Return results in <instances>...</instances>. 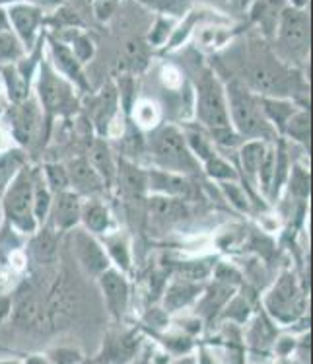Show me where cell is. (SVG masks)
<instances>
[{
  "instance_id": "12",
  "label": "cell",
  "mask_w": 313,
  "mask_h": 364,
  "mask_svg": "<svg viewBox=\"0 0 313 364\" xmlns=\"http://www.w3.org/2000/svg\"><path fill=\"white\" fill-rule=\"evenodd\" d=\"M80 213H82V197L72 191L70 187L53 193L51 208L45 224L57 232H70L80 226Z\"/></svg>"
},
{
  "instance_id": "45",
  "label": "cell",
  "mask_w": 313,
  "mask_h": 364,
  "mask_svg": "<svg viewBox=\"0 0 313 364\" xmlns=\"http://www.w3.org/2000/svg\"><path fill=\"white\" fill-rule=\"evenodd\" d=\"M10 30V20H8V10L4 6H0V31Z\"/></svg>"
},
{
  "instance_id": "47",
  "label": "cell",
  "mask_w": 313,
  "mask_h": 364,
  "mask_svg": "<svg viewBox=\"0 0 313 364\" xmlns=\"http://www.w3.org/2000/svg\"><path fill=\"white\" fill-rule=\"evenodd\" d=\"M14 2H22V0H0V6H8V4H14Z\"/></svg>"
},
{
  "instance_id": "17",
  "label": "cell",
  "mask_w": 313,
  "mask_h": 364,
  "mask_svg": "<svg viewBox=\"0 0 313 364\" xmlns=\"http://www.w3.org/2000/svg\"><path fill=\"white\" fill-rule=\"evenodd\" d=\"M86 158L92 164V168L97 171L99 179L104 181L105 191L115 189V183H117V158L113 154L111 144L107 142L105 136L97 134L96 139L89 142L88 156Z\"/></svg>"
},
{
  "instance_id": "49",
  "label": "cell",
  "mask_w": 313,
  "mask_h": 364,
  "mask_svg": "<svg viewBox=\"0 0 313 364\" xmlns=\"http://www.w3.org/2000/svg\"><path fill=\"white\" fill-rule=\"evenodd\" d=\"M239 2H241V4H243V6H247V4H249V2H251V0H239Z\"/></svg>"
},
{
  "instance_id": "15",
  "label": "cell",
  "mask_w": 313,
  "mask_h": 364,
  "mask_svg": "<svg viewBox=\"0 0 313 364\" xmlns=\"http://www.w3.org/2000/svg\"><path fill=\"white\" fill-rule=\"evenodd\" d=\"M193 178L183 173L162 170V168H146V183L150 195H165V197H183L193 191Z\"/></svg>"
},
{
  "instance_id": "33",
  "label": "cell",
  "mask_w": 313,
  "mask_h": 364,
  "mask_svg": "<svg viewBox=\"0 0 313 364\" xmlns=\"http://www.w3.org/2000/svg\"><path fill=\"white\" fill-rule=\"evenodd\" d=\"M284 187L288 189V197L292 199V203H306L307 197H309V171L304 168V166H290V173L286 178V183Z\"/></svg>"
},
{
  "instance_id": "25",
  "label": "cell",
  "mask_w": 313,
  "mask_h": 364,
  "mask_svg": "<svg viewBox=\"0 0 313 364\" xmlns=\"http://www.w3.org/2000/svg\"><path fill=\"white\" fill-rule=\"evenodd\" d=\"M150 216L162 224L177 223L187 216V205L183 197H165V195H150L146 199Z\"/></svg>"
},
{
  "instance_id": "18",
  "label": "cell",
  "mask_w": 313,
  "mask_h": 364,
  "mask_svg": "<svg viewBox=\"0 0 313 364\" xmlns=\"http://www.w3.org/2000/svg\"><path fill=\"white\" fill-rule=\"evenodd\" d=\"M202 289L204 287L199 281H191L185 277H175L173 281L165 284L164 294H162L164 312L173 314L191 306L193 302H197V298L201 296Z\"/></svg>"
},
{
  "instance_id": "1",
  "label": "cell",
  "mask_w": 313,
  "mask_h": 364,
  "mask_svg": "<svg viewBox=\"0 0 313 364\" xmlns=\"http://www.w3.org/2000/svg\"><path fill=\"white\" fill-rule=\"evenodd\" d=\"M194 115L212 144L228 149L241 144V136L230 123L224 82L212 68H202L194 80Z\"/></svg>"
},
{
  "instance_id": "28",
  "label": "cell",
  "mask_w": 313,
  "mask_h": 364,
  "mask_svg": "<svg viewBox=\"0 0 313 364\" xmlns=\"http://www.w3.org/2000/svg\"><path fill=\"white\" fill-rule=\"evenodd\" d=\"M0 84L4 86V92L12 104H20L26 97H30V80L20 73L16 63L0 65Z\"/></svg>"
},
{
  "instance_id": "27",
  "label": "cell",
  "mask_w": 313,
  "mask_h": 364,
  "mask_svg": "<svg viewBox=\"0 0 313 364\" xmlns=\"http://www.w3.org/2000/svg\"><path fill=\"white\" fill-rule=\"evenodd\" d=\"M261 102L263 113L267 121L273 125L276 134H282V129L286 125V121L290 119L292 113L298 109L300 105L296 100L292 97H278V96H259Z\"/></svg>"
},
{
  "instance_id": "22",
  "label": "cell",
  "mask_w": 313,
  "mask_h": 364,
  "mask_svg": "<svg viewBox=\"0 0 313 364\" xmlns=\"http://www.w3.org/2000/svg\"><path fill=\"white\" fill-rule=\"evenodd\" d=\"M275 142V141H273ZM273 142L263 141V139H247L241 141L238 150V160H239V173H243L251 183H255L257 179V171L261 168L263 160L267 156L268 149Z\"/></svg>"
},
{
  "instance_id": "7",
  "label": "cell",
  "mask_w": 313,
  "mask_h": 364,
  "mask_svg": "<svg viewBox=\"0 0 313 364\" xmlns=\"http://www.w3.org/2000/svg\"><path fill=\"white\" fill-rule=\"evenodd\" d=\"M38 102L49 117L70 115L76 109L75 86L45 60L38 67Z\"/></svg>"
},
{
  "instance_id": "4",
  "label": "cell",
  "mask_w": 313,
  "mask_h": 364,
  "mask_svg": "<svg viewBox=\"0 0 313 364\" xmlns=\"http://www.w3.org/2000/svg\"><path fill=\"white\" fill-rule=\"evenodd\" d=\"M33 170L35 166L23 164L0 193L2 220L20 234H31L39 226L33 215Z\"/></svg>"
},
{
  "instance_id": "39",
  "label": "cell",
  "mask_w": 313,
  "mask_h": 364,
  "mask_svg": "<svg viewBox=\"0 0 313 364\" xmlns=\"http://www.w3.org/2000/svg\"><path fill=\"white\" fill-rule=\"evenodd\" d=\"M41 171H43L45 181H47V186H49V189H51L53 193L62 191V189H68V171L65 164H45V166H41Z\"/></svg>"
},
{
  "instance_id": "23",
  "label": "cell",
  "mask_w": 313,
  "mask_h": 364,
  "mask_svg": "<svg viewBox=\"0 0 313 364\" xmlns=\"http://www.w3.org/2000/svg\"><path fill=\"white\" fill-rule=\"evenodd\" d=\"M59 234L55 228L41 224L38 230L31 232L30 252L31 257L41 265H51L59 257Z\"/></svg>"
},
{
  "instance_id": "10",
  "label": "cell",
  "mask_w": 313,
  "mask_h": 364,
  "mask_svg": "<svg viewBox=\"0 0 313 364\" xmlns=\"http://www.w3.org/2000/svg\"><path fill=\"white\" fill-rule=\"evenodd\" d=\"M97 284L109 316L115 321L123 320L131 302V284L125 273L117 267H107L97 277Z\"/></svg>"
},
{
  "instance_id": "31",
  "label": "cell",
  "mask_w": 313,
  "mask_h": 364,
  "mask_svg": "<svg viewBox=\"0 0 313 364\" xmlns=\"http://www.w3.org/2000/svg\"><path fill=\"white\" fill-rule=\"evenodd\" d=\"M51 201L53 191L47 186V181H45L41 166H35V170H33V215L38 218L39 226L45 224V220H47Z\"/></svg>"
},
{
  "instance_id": "8",
  "label": "cell",
  "mask_w": 313,
  "mask_h": 364,
  "mask_svg": "<svg viewBox=\"0 0 313 364\" xmlns=\"http://www.w3.org/2000/svg\"><path fill=\"white\" fill-rule=\"evenodd\" d=\"M43 109L35 97H26L20 104H12L10 112H8V121H10V131L14 141L22 146L28 149L33 144L35 136L39 134L41 129V119H43Z\"/></svg>"
},
{
  "instance_id": "30",
  "label": "cell",
  "mask_w": 313,
  "mask_h": 364,
  "mask_svg": "<svg viewBox=\"0 0 313 364\" xmlns=\"http://www.w3.org/2000/svg\"><path fill=\"white\" fill-rule=\"evenodd\" d=\"M121 158L131 160L134 164L148 160V156H146V134H142L141 127L134 125L133 121H127L125 134L121 139Z\"/></svg>"
},
{
  "instance_id": "11",
  "label": "cell",
  "mask_w": 313,
  "mask_h": 364,
  "mask_svg": "<svg viewBox=\"0 0 313 364\" xmlns=\"http://www.w3.org/2000/svg\"><path fill=\"white\" fill-rule=\"evenodd\" d=\"M8 20H10V30L14 31L16 38L22 41L26 51L30 53L38 41L39 28L43 23V10L30 2H14L6 8Z\"/></svg>"
},
{
  "instance_id": "5",
  "label": "cell",
  "mask_w": 313,
  "mask_h": 364,
  "mask_svg": "<svg viewBox=\"0 0 313 364\" xmlns=\"http://www.w3.org/2000/svg\"><path fill=\"white\" fill-rule=\"evenodd\" d=\"M306 306V289L300 283L298 275L288 269L278 275L275 284L263 298V310L268 314L270 320L280 326H292L300 318H304Z\"/></svg>"
},
{
  "instance_id": "32",
  "label": "cell",
  "mask_w": 313,
  "mask_h": 364,
  "mask_svg": "<svg viewBox=\"0 0 313 364\" xmlns=\"http://www.w3.org/2000/svg\"><path fill=\"white\" fill-rule=\"evenodd\" d=\"M201 170L204 176H209L210 179H214L216 183L220 181H231V179H239V171L236 166H231L226 158L218 154L216 150L207 156L201 162Z\"/></svg>"
},
{
  "instance_id": "42",
  "label": "cell",
  "mask_w": 313,
  "mask_h": 364,
  "mask_svg": "<svg viewBox=\"0 0 313 364\" xmlns=\"http://www.w3.org/2000/svg\"><path fill=\"white\" fill-rule=\"evenodd\" d=\"M72 51H75L76 59L80 60L82 65H86L88 60H92L94 57V43L89 41L88 36H82V33H76L75 41H72V47H70Z\"/></svg>"
},
{
  "instance_id": "16",
  "label": "cell",
  "mask_w": 313,
  "mask_h": 364,
  "mask_svg": "<svg viewBox=\"0 0 313 364\" xmlns=\"http://www.w3.org/2000/svg\"><path fill=\"white\" fill-rule=\"evenodd\" d=\"M121 195L127 201L138 203L148 193V183H146V168L141 164H134L131 160L119 158L117 160V183Z\"/></svg>"
},
{
  "instance_id": "9",
  "label": "cell",
  "mask_w": 313,
  "mask_h": 364,
  "mask_svg": "<svg viewBox=\"0 0 313 364\" xmlns=\"http://www.w3.org/2000/svg\"><path fill=\"white\" fill-rule=\"evenodd\" d=\"M72 250H75V257L78 261V265L82 267V271L88 277L97 279L105 269L111 267V261H109V255L105 252L104 244L92 232L84 230L82 226L75 228Z\"/></svg>"
},
{
  "instance_id": "50",
  "label": "cell",
  "mask_w": 313,
  "mask_h": 364,
  "mask_svg": "<svg viewBox=\"0 0 313 364\" xmlns=\"http://www.w3.org/2000/svg\"><path fill=\"white\" fill-rule=\"evenodd\" d=\"M2 223H4V220H2V208H0V226H2Z\"/></svg>"
},
{
  "instance_id": "29",
  "label": "cell",
  "mask_w": 313,
  "mask_h": 364,
  "mask_svg": "<svg viewBox=\"0 0 313 364\" xmlns=\"http://www.w3.org/2000/svg\"><path fill=\"white\" fill-rule=\"evenodd\" d=\"M282 136L300 144L302 149H309V144H312V115H309V109L306 105L298 107L292 113V117L286 121L282 129Z\"/></svg>"
},
{
  "instance_id": "34",
  "label": "cell",
  "mask_w": 313,
  "mask_h": 364,
  "mask_svg": "<svg viewBox=\"0 0 313 364\" xmlns=\"http://www.w3.org/2000/svg\"><path fill=\"white\" fill-rule=\"evenodd\" d=\"M104 247L107 255H109V261L115 263V267L123 271V273H127L128 269H131V245H128L127 238H123V236H107L104 242Z\"/></svg>"
},
{
  "instance_id": "48",
  "label": "cell",
  "mask_w": 313,
  "mask_h": 364,
  "mask_svg": "<svg viewBox=\"0 0 313 364\" xmlns=\"http://www.w3.org/2000/svg\"><path fill=\"white\" fill-rule=\"evenodd\" d=\"M292 2H294L292 6H306L307 0H292Z\"/></svg>"
},
{
  "instance_id": "41",
  "label": "cell",
  "mask_w": 313,
  "mask_h": 364,
  "mask_svg": "<svg viewBox=\"0 0 313 364\" xmlns=\"http://www.w3.org/2000/svg\"><path fill=\"white\" fill-rule=\"evenodd\" d=\"M172 18H168V16H160L156 22H154V28H152V31H150V43L156 45V47H162V45L170 39V36H172Z\"/></svg>"
},
{
  "instance_id": "37",
  "label": "cell",
  "mask_w": 313,
  "mask_h": 364,
  "mask_svg": "<svg viewBox=\"0 0 313 364\" xmlns=\"http://www.w3.org/2000/svg\"><path fill=\"white\" fill-rule=\"evenodd\" d=\"M26 53H28L26 47H23L20 39L16 38L14 31H0V65L18 63Z\"/></svg>"
},
{
  "instance_id": "46",
  "label": "cell",
  "mask_w": 313,
  "mask_h": 364,
  "mask_svg": "<svg viewBox=\"0 0 313 364\" xmlns=\"http://www.w3.org/2000/svg\"><path fill=\"white\" fill-rule=\"evenodd\" d=\"M2 150H6V142H4V134L0 131V152H2Z\"/></svg>"
},
{
  "instance_id": "13",
  "label": "cell",
  "mask_w": 313,
  "mask_h": 364,
  "mask_svg": "<svg viewBox=\"0 0 313 364\" xmlns=\"http://www.w3.org/2000/svg\"><path fill=\"white\" fill-rule=\"evenodd\" d=\"M49 49H51L53 68L59 75L65 76L72 86H78L80 90H89L88 78L84 75V65L76 59L70 45L57 38H49Z\"/></svg>"
},
{
  "instance_id": "6",
  "label": "cell",
  "mask_w": 313,
  "mask_h": 364,
  "mask_svg": "<svg viewBox=\"0 0 313 364\" xmlns=\"http://www.w3.org/2000/svg\"><path fill=\"white\" fill-rule=\"evenodd\" d=\"M275 38L282 60H288L290 67H302L309 57L312 43V23L306 6H284Z\"/></svg>"
},
{
  "instance_id": "19",
  "label": "cell",
  "mask_w": 313,
  "mask_h": 364,
  "mask_svg": "<svg viewBox=\"0 0 313 364\" xmlns=\"http://www.w3.org/2000/svg\"><path fill=\"white\" fill-rule=\"evenodd\" d=\"M238 290L236 284L226 283V281H220V279H214V283L210 287H204L201 292V296L197 298V310H199V316H202L204 320L212 323L214 318L220 316L224 304L230 300V296Z\"/></svg>"
},
{
  "instance_id": "40",
  "label": "cell",
  "mask_w": 313,
  "mask_h": 364,
  "mask_svg": "<svg viewBox=\"0 0 313 364\" xmlns=\"http://www.w3.org/2000/svg\"><path fill=\"white\" fill-rule=\"evenodd\" d=\"M175 273H177V277H185V279L202 283L212 273V263L210 261H189V263L179 265Z\"/></svg>"
},
{
  "instance_id": "43",
  "label": "cell",
  "mask_w": 313,
  "mask_h": 364,
  "mask_svg": "<svg viewBox=\"0 0 313 364\" xmlns=\"http://www.w3.org/2000/svg\"><path fill=\"white\" fill-rule=\"evenodd\" d=\"M51 358L57 363H75V360H82V355H78L75 349H62L59 353H53Z\"/></svg>"
},
{
  "instance_id": "26",
  "label": "cell",
  "mask_w": 313,
  "mask_h": 364,
  "mask_svg": "<svg viewBox=\"0 0 313 364\" xmlns=\"http://www.w3.org/2000/svg\"><path fill=\"white\" fill-rule=\"evenodd\" d=\"M276 339H278V329L275 321L270 320L268 314L261 308L251 320V326L247 331V343L251 350H268L275 347Z\"/></svg>"
},
{
  "instance_id": "20",
  "label": "cell",
  "mask_w": 313,
  "mask_h": 364,
  "mask_svg": "<svg viewBox=\"0 0 313 364\" xmlns=\"http://www.w3.org/2000/svg\"><path fill=\"white\" fill-rule=\"evenodd\" d=\"M249 18L259 28L267 39L275 38L276 26L284 10V0H251L249 4Z\"/></svg>"
},
{
  "instance_id": "38",
  "label": "cell",
  "mask_w": 313,
  "mask_h": 364,
  "mask_svg": "<svg viewBox=\"0 0 313 364\" xmlns=\"http://www.w3.org/2000/svg\"><path fill=\"white\" fill-rule=\"evenodd\" d=\"M218 187L222 189L224 197L228 199L231 207L238 208L241 213H249V208H251V201H249V195L243 187L239 186L238 179H231V181H220Z\"/></svg>"
},
{
  "instance_id": "14",
  "label": "cell",
  "mask_w": 313,
  "mask_h": 364,
  "mask_svg": "<svg viewBox=\"0 0 313 364\" xmlns=\"http://www.w3.org/2000/svg\"><path fill=\"white\" fill-rule=\"evenodd\" d=\"M68 171V187L80 195L82 199L86 197H99L104 193V181L99 179L97 171L92 168L86 156L72 158L70 162L65 164Z\"/></svg>"
},
{
  "instance_id": "2",
  "label": "cell",
  "mask_w": 313,
  "mask_h": 364,
  "mask_svg": "<svg viewBox=\"0 0 313 364\" xmlns=\"http://www.w3.org/2000/svg\"><path fill=\"white\" fill-rule=\"evenodd\" d=\"M222 82L230 123L234 131L241 136V141H247V139H263L268 142L276 141L278 134L263 113L259 94H255L246 82L234 75Z\"/></svg>"
},
{
  "instance_id": "24",
  "label": "cell",
  "mask_w": 313,
  "mask_h": 364,
  "mask_svg": "<svg viewBox=\"0 0 313 364\" xmlns=\"http://www.w3.org/2000/svg\"><path fill=\"white\" fill-rule=\"evenodd\" d=\"M117 105H119V90L117 86H105L94 100L92 104V123L96 127V131L99 136H105L107 133V127L111 123L113 115L117 112Z\"/></svg>"
},
{
  "instance_id": "44",
  "label": "cell",
  "mask_w": 313,
  "mask_h": 364,
  "mask_svg": "<svg viewBox=\"0 0 313 364\" xmlns=\"http://www.w3.org/2000/svg\"><path fill=\"white\" fill-rule=\"evenodd\" d=\"M12 314V298L10 296H0V326L10 318Z\"/></svg>"
},
{
  "instance_id": "35",
  "label": "cell",
  "mask_w": 313,
  "mask_h": 364,
  "mask_svg": "<svg viewBox=\"0 0 313 364\" xmlns=\"http://www.w3.org/2000/svg\"><path fill=\"white\" fill-rule=\"evenodd\" d=\"M142 6L168 18H183L193 8V0H138Z\"/></svg>"
},
{
  "instance_id": "21",
  "label": "cell",
  "mask_w": 313,
  "mask_h": 364,
  "mask_svg": "<svg viewBox=\"0 0 313 364\" xmlns=\"http://www.w3.org/2000/svg\"><path fill=\"white\" fill-rule=\"evenodd\" d=\"M80 224L84 230L92 232L94 236H105L111 230V210L99 197H86L82 199Z\"/></svg>"
},
{
  "instance_id": "36",
  "label": "cell",
  "mask_w": 313,
  "mask_h": 364,
  "mask_svg": "<svg viewBox=\"0 0 313 364\" xmlns=\"http://www.w3.org/2000/svg\"><path fill=\"white\" fill-rule=\"evenodd\" d=\"M26 162L28 160H26V154H23L22 149L2 150L0 152V193L8 186V181L14 178L16 171L20 170Z\"/></svg>"
},
{
  "instance_id": "3",
  "label": "cell",
  "mask_w": 313,
  "mask_h": 364,
  "mask_svg": "<svg viewBox=\"0 0 313 364\" xmlns=\"http://www.w3.org/2000/svg\"><path fill=\"white\" fill-rule=\"evenodd\" d=\"M146 156L154 168L183 173L187 178L201 176V162L189 149L185 131L175 125H160L146 134Z\"/></svg>"
}]
</instances>
